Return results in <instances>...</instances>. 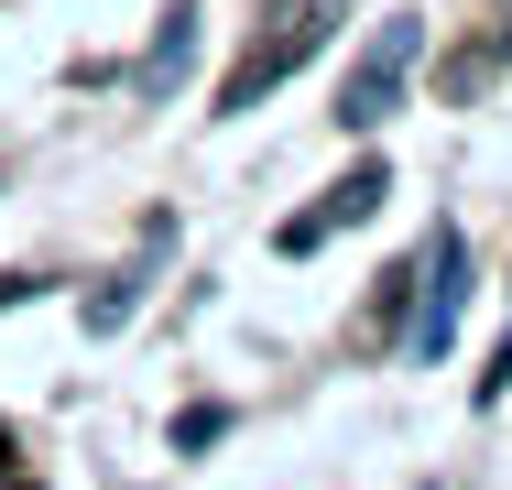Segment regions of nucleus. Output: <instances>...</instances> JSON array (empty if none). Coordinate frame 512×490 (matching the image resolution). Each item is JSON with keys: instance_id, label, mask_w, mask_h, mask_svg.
Masks as SVG:
<instances>
[{"instance_id": "nucleus-2", "label": "nucleus", "mask_w": 512, "mask_h": 490, "mask_svg": "<svg viewBox=\"0 0 512 490\" xmlns=\"http://www.w3.org/2000/svg\"><path fill=\"white\" fill-rule=\"evenodd\" d=\"M0 480H11V436H0Z\"/></svg>"}, {"instance_id": "nucleus-1", "label": "nucleus", "mask_w": 512, "mask_h": 490, "mask_svg": "<svg viewBox=\"0 0 512 490\" xmlns=\"http://www.w3.org/2000/svg\"><path fill=\"white\" fill-rule=\"evenodd\" d=\"M295 44H316V11H284V33H273V44H262V55H251V66H240V77L218 88V109H240V98H262L273 77H284V66H295Z\"/></svg>"}, {"instance_id": "nucleus-3", "label": "nucleus", "mask_w": 512, "mask_h": 490, "mask_svg": "<svg viewBox=\"0 0 512 490\" xmlns=\"http://www.w3.org/2000/svg\"><path fill=\"white\" fill-rule=\"evenodd\" d=\"M0 490H33V480H0Z\"/></svg>"}]
</instances>
